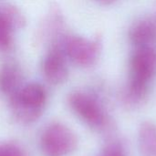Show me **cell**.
Masks as SVG:
<instances>
[{"label": "cell", "instance_id": "3957f363", "mask_svg": "<svg viewBox=\"0 0 156 156\" xmlns=\"http://www.w3.org/2000/svg\"><path fill=\"white\" fill-rule=\"evenodd\" d=\"M78 144L75 133L60 122L50 123L43 131L40 147L45 156H67Z\"/></svg>", "mask_w": 156, "mask_h": 156}, {"label": "cell", "instance_id": "8992f818", "mask_svg": "<svg viewBox=\"0 0 156 156\" xmlns=\"http://www.w3.org/2000/svg\"><path fill=\"white\" fill-rule=\"evenodd\" d=\"M43 72L46 79L53 84L62 83L67 79L68 71L60 52L53 50L45 58Z\"/></svg>", "mask_w": 156, "mask_h": 156}, {"label": "cell", "instance_id": "277c9868", "mask_svg": "<svg viewBox=\"0 0 156 156\" xmlns=\"http://www.w3.org/2000/svg\"><path fill=\"white\" fill-rule=\"evenodd\" d=\"M69 105L75 114L90 127L100 129L105 126L106 113L101 104L90 95L74 92L69 97Z\"/></svg>", "mask_w": 156, "mask_h": 156}, {"label": "cell", "instance_id": "7c38bea8", "mask_svg": "<svg viewBox=\"0 0 156 156\" xmlns=\"http://www.w3.org/2000/svg\"><path fill=\"white\" fill-rule=\"evenodd\" d=\"M0 156H26L21 148L13 144H1Z\"/></svg>", "mask_w": 156, "mask_h": 156}, {"label": "cell", "instance_id": "7a4b0ae2", "mask_svg": "<svg viewBox=\"0 0 156 156\" xmlns=\"http://www.w3.org/2000/svg\"><path fill=\"white\" fill-rule=\"evenodd\" d=\"M47 95L42 86L27 84L11 96V107L15 117L21 122L30 123L41 115Z\"/></svg>", "mask_w": 156, "mask_h": 156}, {"label": "cell", "instance_id": "30bf717a", "mask_svg": "<svg viewBox=\"0 0 156 156\" xmlns=\"http://www.w3.org/2000/svg\"><path fill=\"white\" fill-rule=\"evenodd\" d=\"M20 82V72L14 65L5 66L0 72V90L11 96L17 90Z\"/></svg>", "mask_w": 156, "mask_h": 156}, {"label": "cell", "instance_id": "ba28073f", "mask_svg": "<svg viewBox=\"0 0 156 156\" xmlns=\"http://www.w3.org/2000/svg\"><path fill=\"white\" fill-rule=\"evenodd\" d=\"M138 146L142 156H156V124L144 122L138 132Z\"/></svg>", "mask_w": 156, "mask_h": 156}, {"label": "cell", "instance_id": "9c48e42d", "mask_svg": "<svg viewBox=\"0 0 156 156\" xmlns=\"http://www.w3.org/2000/svg\"><path fill=\"white\" fill-rule=\"evenodd\" d=\"M132 41L140 47H149L156 37V25L151 20L142 21L131 30Z\"/></svg>", "mask_w": 156, "mask_h": 156}, {"label": "cell", "instance_id": "6da1fadb", "mask_svg": "<svg viewBox=\"0 0 156 156\" xmlns=\"http://www.w3.org/2000/svg\"><path fill=\"white\" fill-rule=\"evenodd\" d=\"M155 71V50L151 47H140L131 59V79L127 90L130 102L138 103L144 99L148 82Z\"/></svg>", "mask_w": 156, "mask_h": 156}, {"label": "cell", "instance_id": "5b68a950", "mask_svg": "<svg viewBox=\"0 0 156 156\" xmlns=\"http://www.w3.org/2000/svg\"><path fill=\"white\" fill-rule=\"evenodd\" d=\"M65 48L71 59L81 66L91 65L99 53V45L97 42L80 37H69Z\"/></svg>", "mask_w": 156, "mask_h": 156}, {"label": "cell", "instance_id": "52a82bcc", "mask_svg": "<svg viewBox=\"0 0 156 156\" xmlns=\"http://www.w3.org/2000/svg\"><path fill=\"white\" fill-rule=\"evenodd\" d=\"M21 24V16L17 11L12 7H0V48L10 45L13 28Z\"/></svg>", "mask_w": 156, "mask_h": 156}, {"label": "cell", "instance_id": "4fadbf2b", "mask_svg": "<svg viewBox=\"0 0 156 156\" xmlns=\"http://www.w3.org/2000/svg\"><path fill=\"white\" fill-rule=\"evenodd\" d=\"M98 1H101V2H104V3H108V2H112L113 0H98Z\"/></svg>", "mask_w": 156, "mask_h": 156}, {"label": "cell", "instance_id": "8fae6325", "mask_svg": "<svg viewBox=\"0 0 156 156\" xmlns=\"http://www.w3.org/2000/svg\"><path fill=\"white\" fill-rule=\"evenodd\" d=\"M101 156H127V154L122 144L119 143H112L103 149Z\"/></svg>", "mask_w": 156, "mask_h": 156}]
</instances>
